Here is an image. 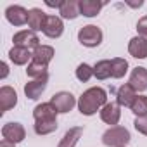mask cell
Segmentation results:
<instances>
[{
  "label": "cell",
  "instance_id": "cell-24",
  "mask_svg": "<svg viewBox=\"0 0 147 147\" xmlns=\"http://www.w3.org/2000/svg\"><path fill=\"white\" fill-rule=\"evenodd\" d=\"M94 76L97 80L111 78V61L109 59H102V61H97L94 64Z\"/></svg>",
  "mask_w": 147,
  "mask_h": 147
},
{
  "label": "cell",
  "instance_id": "cell-18",
  "mask_svg": "<svg viewBox=\"0 0 147 147\" xmlns=\"http://www.w3.org/2000/svg\"><path fill=\"white\" fill-rule=\"evenodd\" d=\"M82 135H83V126H73L62 135V138L57 144V147H76V144L82 138Z\"/></svg>",
  "mask_w": 147,
  "mask_h": 147
},
{
  "label": "cell",
  "instance_id": "cell-11",
  "mask_svg": "<svg viewBox=\"0 0 147 147\" xmlns=\"http://www.w3.org/2000/svg\"><path fill=\"white\" fill-rule=\"evenodd\" d=\"M16 104H18V92L12 87L4 85L0 88V114L11 111L12 107H16Z\"/></svg>",
  "mask_w": 147,
  "mask_h": 147
},
{
  "label": "cell",
  "instance_id": "cell-14",
  "mask_svg": "<svg viewBox=\"0 0 147 147\" xmlns=\"http://www.w3.org/2000/svg\"><path fill=\"white\" fill-rule=\"evenodd\" d=\"M9 61L16 66H26L33 61V52L23 47H12L9 50Z\"/></svg>",
  "mask_w": 147,
  "mask_h": 147
},
{
  "label": "cell",
  "instance_id": "cell-19",
  "mask_svg": "<svg viewBox=\"0 0 147 147\" xmlns=\"http://www.w3.org/2000/svg\"><path fill=\"white\" fill-rule=\"evenodd\" d=\"M59 16L62 18V19H76L78 16H82L80 14V2L78 0H64V4H62V7L59 9Z\"/></svg>",
  "mask_w": 147,
  "mask_h": 147
},
{
  "label": "cell",
  "instance_id": "cell-4",
  "mask_svg": "<svg viewBox=\"0 0 147 147\" xmlns=\"http://www.w3.org/2000/svg\"><path fill=\"white\" fill-rule=\"evenodd\" d=\"M50 104L55 107V111L59 114H66V113H69L73 107H75L78 102H76L75 95H73L71 92H57V94L52 95Z\"/></svg>",
  "mask_w": 147,
  "mask_h": 147
},
{
  "label": "cell",
  "instance_id": "cell-30",
  "mask_svg": "<svg viewBox=\"0 0 147 147\" xmlns=\"http://www.w3.org/2000/svg\"><path fill=\"white\" fill-rule=\"evenodd\" d=\"M0 66H2V75H0V78L5 80V78H7V75H9V66H7V62H2Z\"/></svg>",
  "mask_w": 147,
  "mask_h": 147
},
{
  "label": "cell",
  "instance_id": "cell-12",
  "mask_svg": "<svg viewBox=\"0 0 147 147\" xmlns=\"http://www.w3.org/2000/svg\"><path fill=\"white\" fill-rule=\"evenodd\" d=\"M47 82H49V76L47 78H42V80H30L24 85V95H26V99H30V100L40 99V95L47 88Z\"/></svg>",
  "mask_w": 147,
  "mask_h": 147
},
{
  "label": "cell",
  "instance_id": "cell-23",
  "mask_svg": "<svg viewBox=\"0 0 147 147\" xmlns=\"http://www.w3.org/2000/svg\"><path fill=\"white\" fill-rule=\"evenodd\" d=\"M128 73V61L123 57H114L111 61V78L119 80Z\"/></svg>",
  "mask_w": 147,
  "mask_h": 147
},
{
  "label": "cell",
  "instance_id": "cell-20",
  "mask_svg": "<svg viewBox=\"0 0 147 147\" xmlns=\"http://www.w3.org/2000/svg\"><path fill=\"white\" fill-rule=\"evenodd\" d=\"M54 55H55V50L50 45H40V47H36L33 50V61L40 62V64H45V66L50 64V61L54 59Z\"/></svg>",
  "mask_w": 147,
  "mask_h": 147
},
{
  "label": "cell",
  "instance_id": "cell-17",
  "mask_svg": "<svg viewBox=\"0 0 147 147\" xmlns=\"http://www.w3.org/2000/svg\"><path fill=\"white\" fill-rule=\"evenodd\" d=\"M57 111H55V107L50 104V100L49 102H42V104H38L35 109H33V118H35V121H43V119H57Z\"/></svg>",
  "mask_w": 147,
  "mask_h": 147
},
{
  "label": "cell",
  "instance_id": "cell-25",
  "mask_svg": "<svg viewBox=\"0 0 147 147\" xmlns=\"http://www.w3.org/2000/svg\"><path fill=\"white\" fill-rule=\"evenodd\" d=\"M33 130L36 135H50L52 131L57 130V119H43V121H35Z\"/></svg>",
  "mask_w": 147,
  "mask_h": 147
},
{
  "label": "cell",
  "instance_id": "cell-32",
  "mask_svg": "<svg viewBox=\"0 0 147 147\" xmlns=\"http://www.w3.org/2000/svg\"><path fill=\"white\" fill-rule=\"evenodd\" d=\"M0 147H16V144H12L9 140H2V142H0Z\"/></svg>",
  "mask_w": 147,
  "mask_h": 147
},
{
  "label": "cell",
  "instance_id": "cell-7",
  "mask_svg": "<svg viewBox=\"0 0 147 147\" xmlns=\"http://www.w3.org/2000/svg\"><path fill=\"white\" fill-rule=\"evenodd\" d=\"M100 119L111 126H118L119 119H121V106L118 102H107L102 109H100Z\"/></svg>",
  "mask_w": 147,
  "mask_h": 147
},
{
  "label": "cell",
  "instance_id": "cell-21",
  "mask_svg": "<svg viewBox=\"0 0 147 147\" xmlns=\"http://www.w3.org/2000/svg\"><path fill=\"white\" fill-rule=\"evenodd\" d=\"M104 7V2H97V0H80V14L85 18H95L100 9Z\"/></svg>",
  "mask_w": 147,
  "mask_h": 147
},
{
  "label": "cell",
  "instance_id": "cell-26",
  "mask_svg": "<svg viewBox=\"0 0 147 147\" xmlns=\"http://www.w3.org/2000/svg\"><path fill=\"white\" fill-rule=\"evenodd\" d=\"M130 109L137 118L147 116V95H137L133 104L130 106Z\"/></svg>",
  "mask_w": 147,
  "mask_h": 147
},
{
  "label": "cell",
  "instance_id": "cell-29",
  "mask_svg": "<svg viewBox=\"0 0 147 147\" xmlns=\"http://www.w3.org/2000/svg\"><path fill=\"white\" fill-rule=\"evenodd\" d=\"M137 33H138V36L147 38V16H144V18L138 19V23H137Z\"/></svg>",
  "mask_w": 147,
  "mask_h": 147
},
{
  "label": "cell",
  "instance_id": "cell-27",
  "mask_svg": "<svg viewBox=\"0 0 147 147\" xmlns=\"http://www.w3.org/2000/svg\"><path fill=\"white\" fill-rule=\"evenodd\" d=\"M92 76H94V66H90L87 62L78 64V67H76V78H78V82L87 83Z\"/></svg>",
  "mask_w": 147,
  "mask_h": 147
},
{
  "label": "cell",
  "instance_id": "cell-2",
  "mask_svg": "<svg viewBox=\"0 0 147 147\" xmlns=\"http://www.w3.org/2000/svg\"><path fill=\"white\" fill-rule=\"evenodd\" d=\"M131 140L130 131L125 126H111L102 133V144L107 147H126V144Z\"/></svg>",
  "mask_w": 147,
  "mask_h": 147
},
{
  "label": "cell",
  "instance_id": "cell-5",
  "mask_svg": "<svg viewBox=\"0 0 147 147\" xmlns=\"http://www.w3.org/2000/svg\"><path fill=\"white\" fill-rule=\"evenodd\" d=\"M14 47H23L28 50H35L36 47H40V38L35 31L31 30H21L12 36Z\"/></svg>",
  "mask_w": 147,
  "mask_h": 147
},
{
  "label": "cell",
  "instance_id": "cell-31",
  "mask_svg": "<svg viewBox=\"0 0 147 147\" xmlns=\"http://www.w3.org/2000/svg\"><path fill=\"white\" fill-rule=\"evenodd\" d=\"M62 4H64V0H59V2H49V0H45V5L47 7H57V9H61Z\"/></svg>",
  "mask_w": 147,
  "mask_h": 147
},
{
  "label": "cell",
  "instance_id": "cell-9",
  "mask_svg": "<svg viewBox=\"0 0 147 147\" xmlns=\"http://www.w3.org/2000/svg\"><path fill=\"white\" fill-rule=\"evenodd\" d=\"M62 33H64V21H62V18H61V16H54V14L47 16L45 28H43V35H45L47 38L55 40V38H59Z\"/></svg>",
  "mask_w": 147,
  "mask_h": 147
},
{
  "label": "cell",
  "instance_id": "cell-6",
  "mask_svg": "<svg viewBox=\"0 0 147 147\" xmlns=\"http://www.w3.org/2000/svg\"><path fill=\"white\" fill-rule=\"evenodd\" d=\"M2 137H4V140H9L12 144H19L26 138V130L21 123L11 121V123H5L2 126Z\"/></svg>",
  "mask_w": 147,
  "mask_h": 147
},
{
  "label": "cell",
  "instance_id": "cell-3",
  "mask_svg": "<svg viewBox=\"0 0 147 147\" xmlns=\"http://www.w3.org/2000/svg\"><path fill=\"white\" fill-rule=\"evenodd\" d=\"M102 30L95 24H87L83 28H80L78 31V42L83 45V47H88V49H95L102 43Z\"/></svg>",
  "mask_w": 147,
  "mask_h": 147
},
{
  "label": "cell",
  "instance_id": "cell-1",
  "mask_svg": "<svg viewBox=\"0 0 147 147\" xmlns=\"http://www.w3.org/2000/svg\"><path fill=\"white\" fill-rule=\"evenodd\" d=\"M106 104H107V92L102 87H90L80 95L76 106L83 116H94L97 111L100 113V109Z\"/></svg>",
  "mask_w": 147,
  "mask_h": 147
},
{
  "label": "cell",
  "instance_id": "cell-8",
  "mask_svg": "<svg viewBox=\"0 0 147 147\" xmlns=\"http://www.w3.org/2000/svg\"><path fill=\"white\" fill-rule=\"evenodd\" d=\"M28 16H30V11L24 9L23 5H9L5 9V19L12 26H24V24H28Z\"/></svg>",
  "mask_w": 147,
  "mask_h": 147
},
{
  "label": "cell",
  "instance_id": "cell-28",
  "mask_svg": "<svg viewBox=\"0 0 147 147\" xmlns=\"http://www.w3.org/2000/svg\"><path fill=\"white\" fill-rule=\"evenodd\" d=\"M133 126H135V130H137L138 133H142V135H145V137H147V116L135 118Z\"/></svg>",
  "mask_w": 147,
  "mask_h": 147
},
{
  "label": "cell",
  "instance_id": "cell-16",
  "mask_svg": "<svg viewBox=\"0 0 147 147\" xmlns=\"http://www.w3.org/2000/svg\"><path fill=\"white\" fill-rule=\"evenodd\" d=\"M45 21H47V14L42 11V9H38V7H35V9H30V16H28V26H30V30L31 31H43V28H45Z\"/></svg>",
  "mask_w": 147,
  "mask_h": 147
},
{
  "label": "cell",
  "instance_id": "cell-13",
  "mask_svg": "<svg viewBox=\"0 0 147 147\" xmlns=\"http://www.w3.org/2000/svg\"><path fill=\"white\" fill-rule=\"evenodd\" d=\"M128 54L135 59H147V38L133 36L128 42Z\"/></svg>",
  "mask_w": 147,
  "mask_h": 147
},
{
  "label": "cell",
  "instance_id": "cell-15",
  "mask_svg": "<svg viewBox=\"0 0 147 147\" xmlns=\"http://www.w3.org/2000/svg\"><path fill=\"white\" fill-rule=\"evenodd\" d=\"M137 95H138V94L133 90V87H131L130 83H125V85H121V87L118 88V92H116V102H118L121 107H130V106L133 104V100H135Z\"/></svg>",
  "mask_w": 147,
  "mask_h": 147
},
{
  "label": "cell",
  "instance_id": "cell-22",
  "mask_svg": "<svg viewBox=\"0 0 147 147\" xmlns=\"http://www.w3.org/2000/svg\"><path fill=\"white\" fill-rule=\"evenodd\" d=\"M26 75H28L31 80H42V78H47V76H49V66L31 61V62L28 64V67H26Z\"/></svg>",
  "mask_w": 147,
  "mask_h": 147
},
{
  "label": "cell",
  "instance_id": "cell-10",
  "mask_svg": "<svg viewBox=\"0 0 147 147\" xmlns=\"http://www.w3.org/2000/svg\"><path fill=\"white\" fill-rule=\"evenodd\" d=\"M128 83L133 87V90L138 94V92H145L147 90V69L144 66H137L131 69L130 73V78H128Z\"/></svg>",
  "mask_w": 147,
  "mask_h": 147
}]
</instances>
